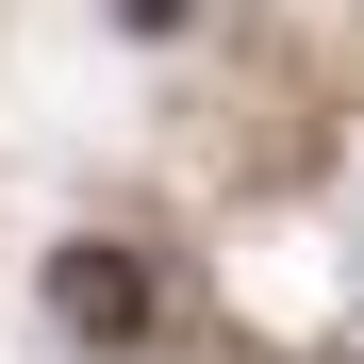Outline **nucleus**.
<instances>
[{"mask_svg": "<svg viewBox=\"0 0 364 364\" xmlns=\"http://www.w3.org/2000/svg\"><path fill=\"white\" fill-rule=\"evenodd\" d=\"M33 298H50V331H67V348H149V315H166V265L133 249V232H67V249H50L33 265Z\"/></svg>", "mask_w": 364, "mask_h": 364, "instance_id": "1", "label": "nucleus"}, {"mask_svg": "<svg viewBox=\"0 0 364 364\" xmlns=\"http://www.w3.org/2000/svg\"><path fill=\"white\" fill-rule=\"evenodd\" d=\"M100 17L133 33V50H166V33H199V0H100Z\"/></svg>", "mask_w": 364, "mask_h": 364, "instance_id": "2", "label": "nucleus"}]
</instances>
